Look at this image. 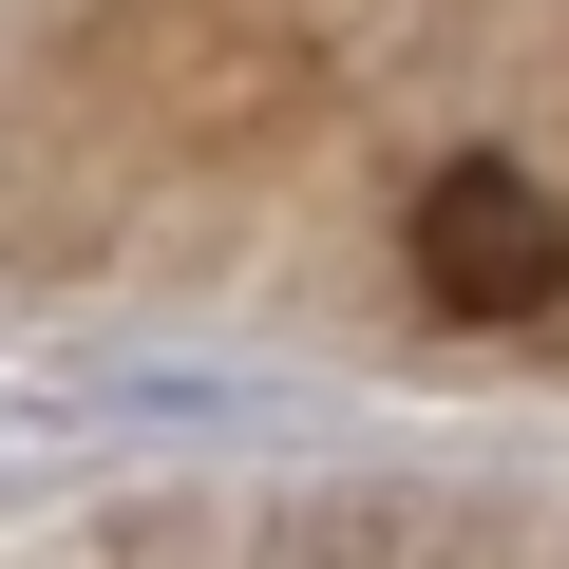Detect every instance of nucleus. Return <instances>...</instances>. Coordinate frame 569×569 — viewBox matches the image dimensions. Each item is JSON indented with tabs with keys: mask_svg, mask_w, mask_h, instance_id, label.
<instances>
[{
	"mask_svg": "<svg viewBox=\"0 0 569 569\" xmlns=\"http://www.w3.org/2000/svg\"><path fill=\"white\" fill-rule=\"evenodd\" d=\"M399 266H418L437 323H550V305H569V209H550L512 152H456V171H418Z\"/></svg>",
	"mask_w": 569,
	"mask_h": 569,
	"instance_id": "1",
	"label": "nucleus"
}]
</instances>
